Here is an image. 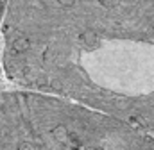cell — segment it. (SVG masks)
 <instances>
[{
  "label": "cell",
  "instance_id": "cell-1",
  "mask_svg": "<svg viewBox=\"0 0 154 150\" xmlns=\"http://www.w3.org/2000/svg\"><path fill=\"white\" fill-rule=\"evenodd\" d=\"M81 39H82L84 43H88V45H91V43L95 41V34H93L91 31H86V32H82V34H81Z\"/></svg>",
  "mask_w": 154,
  "mask_h": 150
},
{
  "label": "cell",
  "instance_id": "cell-2",
  "mask_svg": "<svg viewBox=\"0 0 154 150\" xmlns=\"http://www.w3.org/2000/svg\"><path fill=\"white\" fill-rule=\"evenodd\" d=\"M59 5H63V7H72L74 4H75V0H56Z\"/></svg>",
  "mask_w": 154,
  "mask_h": 150
},
{
  "label": "cell",
  "instance_id": "cell-3",
  "mask_svg": "<svg viewBox=\"0 0 154 150\" xmlns=\"http://www.w3.org/2000/svg\"><path fill=\"white\" fill-rule=\"evenodd\" d=\"M118 2H120V0H100V4H104V5H115Z\"/></svg>",
  "mask_w": 154,
  "mask_h": 150
},
{
  "label": "cell",
  "instance_id": "cell-4",
  "mask_svg": "<svg viewBox=\"0 0 154 150\" xmlns=\"http://www.w3.org/2000/svg\"><path fill=\"white\" fill-rule=\"evenodd\" d=\"M93 150H104V148H93Z\"/></svg>",
  "mask_w": 154,
  "mask_h": 150
},
{
  "label": "cell",
  "instance_id": "cell-5",
  "mask_svg": "<svg viewBox=\"0 0 154 150\" xmlns=\"http://www.w3.org/2000/svg\"><path fill=\"white\" fill-rule=\"evenodd\" d=\"M57 150H59V148H57Z\"/></svg>",
  "mask_w": 154,
  "mask_h": 150
}]
</instances>
